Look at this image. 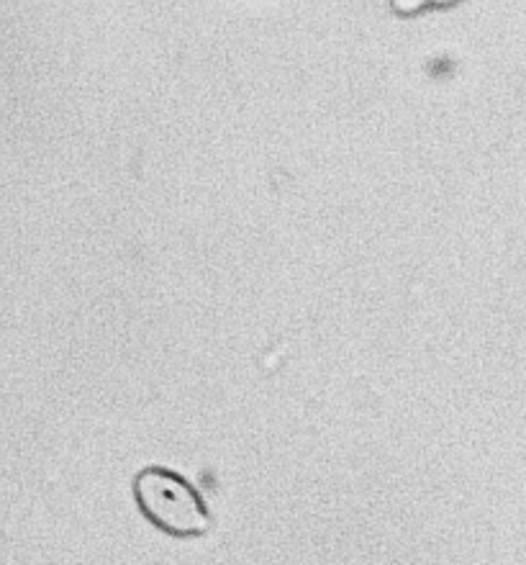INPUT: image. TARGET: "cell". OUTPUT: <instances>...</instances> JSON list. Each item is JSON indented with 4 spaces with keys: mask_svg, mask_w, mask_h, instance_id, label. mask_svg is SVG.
<instances>
[{
    "mask_svg": "<svg viewBox=\"0 0 526 565\" xmlns=\"http://www.w3.org/2000/svg\"><path fill=\"white\" fill-rule=\"evenodd\" d=\"M133 499L144 520L172 537H201L214 527L198 489L175 470L149 466L133 476Z\"/></svg>",
    "mask_w": 526,
    "mask_h": 565,
    "instance_id": "6da1fadb",
    "label": "cell"
}]
</instances>
